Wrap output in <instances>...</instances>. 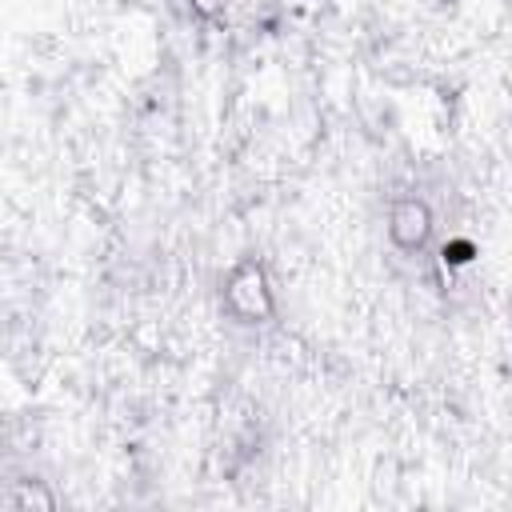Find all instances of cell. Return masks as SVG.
I'll list each match as a JSON object with an SVG mask.
<instances>
[{
    "label": "cell",
    "instance_id": "cell-2",
    "mask_svg": "<svg viewBox=\"0 0 512 512\" xmlns=\"http://www.w3.org/2000/svg\"><path fill=\"white\" fill-rule=\"evenodd\" d=\"M428 232H432V212H428L424 200L404 196V200L392 204V212H388V236H392L400 248H408V252L420 248V244L428 240Z\"/></svg>",
    "mask_w": 512,
    "mask_h": 512
},
{
    "label": "cell",
    "instance_id": "cell-1",
    "mask_svg": "<svg viewBox=\"0 0 512 512\" xmlns=\"http://www.w3.org/2000/svg\"><path fill=\"white\" fill-rule=\"evenodd\" d=\"M224 300H228V308H232L236 320H244V324L264 320L272 312V292H268V280H264L260 264H252V260L236 264L232 276H228Z\"/></svg>",
    "mask_w": 512,
    "mask_h": 512
},
{
    "label": "cell",
    "instance_id": "cell-3",
    "mask_svg": "<svg viewBox=\"0 0 512 512\" xmlns=\"http://www.w3.org/2000/svg\"><path fill=\"white\" fill-rule=\"evenodd\" d=\"M192 8H196L200 16H216V12L224 8V0H192Z\"/></svg>",
    "mask_w": 512,
    "mask_h": 512
}]
</instances>
